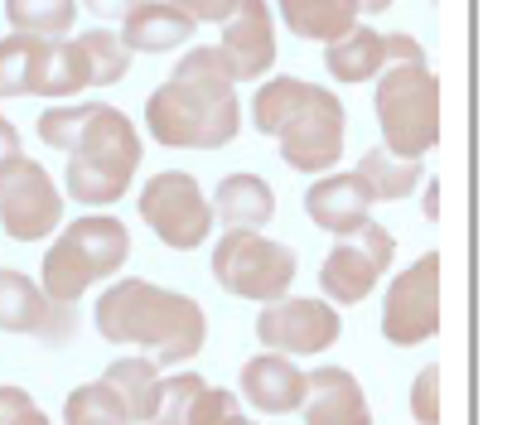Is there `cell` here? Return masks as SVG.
Returning <instances> with one entry per match:
<instances>
[{"mask_svg":"<svg viewBox=\"0 0 512 425\" xmlns=\"http://www.w3.org/2000/svg\"><path fill=\"white\" fill-rule=\"evenodd\" d=\"M232 411H242V406H237V397H232L228 387H208L203 382L199 397L189 401V421L184 425H223Z\"/></svg>","mask_w":512,"mask_h":425,"instance_id":"32","label":"cell"},{"mask_svg":"<svg viewBox=\"0 0 512 425\" xmlns=\"http://www.w3.org/2000/svg\"><path fill=\"white\" fill-rule=\"evenodd\" d=\"M78 39V49L87 58V73H92V87H112L126 78V68H131V49L116 39L112 29H83V34H73Z\"/></svg>","mask_w":512,"mask_h":425,"instance_id":"27","label":"cell"},{"mask_svg":"<svg viewBox=\"0 0 512 425\" xmlns=\"http://www.w3.org/2000/svg\"><path fill=\"white\" fill-rule=\"evenodd\" d=\"M78 305L49 300L44 285H34L25 271H0V334H34L44 343L73 339Z\"/></svg>","mask_w":512,"mask_h":425,"instance_id":"13","label":"cell"},{"mask_svg":"<svg viewBox=\"0 0 512 425\" xmlns=\"http://www.w3.org/2000/svg\"><path fill=\"white\" fill-rule=\"evenodd\" d=\"M39 406L29 397L25 387H0V425H25Z\"/></svg>","mask_w":512,"mask_h":425,"instance_id":"34","label":"cell"},{"mask_svg":"<svg viewBox=\"0 0 512 425\" xmlns=\"http://www.w3.org/2000/svg\"><path fill=\"white\" fill-rule=\"evenodd\" d=\"M25 425H54V421H49V416H44V411H34V416H29Z\"/></svg>","mask_w":512,"mask_h":425,"instance_id":"41","label":"cell"},{"mask_svg":"<svg viewBox=\"0 0 512 425\" xmlns=\"http://www.w3.org/2000/svg\"><path fill=\"white\" fill-rule=\"evenodd\" d=\"M194 20L184 15V10H174L170 0H141V5H131L126 15H121V44L131 49V54H170L179 44H189V34H194Z\"/></svg>","mask_w":512,"mask_h":425,"instance_id":"17","label":"cell"},{"mask_svg":"<svg viewBox=\"0 0 512 425\" xmlns=\"http://www.w3.org/2000/svg\"><path fill=\"white\" fill-rule=\"evenodd\" d=\"M92 319L107 343H136L160 368L189 363L208 339V319H203L199 300L165 290V285L136 281V276L112 281V290H102Z\"/></svg>","mask_w":512,"mask_h":425,"instance_id":"1","label":"cell"},{"mask_svg":"<svg viewBox=\"0 0 512 425\" xmlns=\"http://www.w3.org/2000/svg\"><path fill=\"white\" fill-rule=\"evenodd\" d=\"M136 170H141V136L131 116L97 102L68 150V170H63L68 199L83 208H112L131 189Z\"/></svg>","mask_w":512,"mask_h":425,"instance_id":"3","label":"cell"},{"mask_svg":"<svg viewBox=\"0 0 512 425\" xmlns=\"http://www.w3.org/2000/svg\"><path fill=\"white\" fill-rule=\"evenodd\" d=\"M92 87V73H87V58L78 49V39H44L39 54L29 63V87L25 97H83Z\"/></svg>","mask_w":512,"mask_h":425,"instance_id":"19","label":"cell"},{"mask_svg":"<svg viewBox=\"0 0 512 425\" xmlns=\"http://www.w3.org/2000/svg\"><path fill=\"white\" fill-rule=\"evenodd\" d=\"M382 145L401 160H421L440 141V78L430 63H387L377 73Z\"/></svg>","mask_w":512,"mask_h":425,"instance_id":"5","label":"cell"},{"mask_svg":"<svg viewBox=\"0 0 512 425\" xmlns=\"http://www.w3.org/2000/svg\"><path fill=\"white\" fill-rule=\"evenodd\" d=\"M382 334L397 348H416L440 334V256L435 252H426L392 281L382 300Z\"/></svg>","mask_w":512,"mask_h":425,"instance_id":"11","label":"cell"},{"mask_svg":"<svg viewBox=\"0 0 512 425\" xmlns=\"http://www.w3.org/2000/svg\"><path fill=\"white\" fill-rule=\"evenodd\" d=\"M223 63L232 83H261L266 68L276 63V20L266 0H237L223 20Z\"/></svg>","mask_w":512,"mask_h":425,"instance_id":"14","label":"cell"},{"mask_svg":"<svg viewBox=\"0 0 512 425\" xmlns=\"http://www.w3.org/2000/svg\"><path fill=\"white\" fill-rule=\"evenodd\" d=\"M305 425H372V406L358 387V377L343 368L305 372Z\"/></svg>","mask_w":512,"mask_h":425,"instance_id":"15","label":"cell"},{"mask_svg":"<svg viewBox=\"0 0 512 425\" xmlns=\"http://www.w3.org/2000/svg\"><path fill=\"white\" fill-rule=\"evenodd\" d=\"M358 179H363V189L372 194V203H397L406 199L416 184H421V160H401V155H392L387 145H372L368 155L358 160Z\"/></svg>","mask_w":512,"mask_h":425,"instance_id":"23","label":"cell"},{"mask_svg":"<svg viewBox=\"0 0 512 425\" xmlns=\"http://www.w3.org/2000/svg\"><path fill=\"white\" fill-rule=\"evenodd\" d=\"M213 218L223 227H247V232H261V227L276 218V194L261 174H223L218 189H213Z\"/></svg>","mask_w":512,"mask_h":425,"instance_id":"20","label":"cell"},{"mask_svg":"<svg viewBox=\"0 0 512 425\" xmlns=\"http://www.w3.org/2000/svg\"><path fill=\"white\" fill-rule=\"evenodd\" d=\"M276 10L300 39H319V44L339 39L363 20L358 0H276Z\"/></svg>","mask_w":512,"mask_h":425,"instance_id":"22","label":"cell"},{"mask_svg":"<svg viewBox=\"0 0 512 425\" xmlns=\"http://www.w3.org/2000/svg\"><path fill=\"white\" fill-rule=\"evenodd\" d=\"M213 281L242 300L271 305L295 281V252L285 242H271L266 232L228 227L223 242L213 247Z\"/></svg>","mask_w":512,"mask_h":425,"instance_id":"6","label":"cell"},{"mask_svg":"<svg viewBox=\"0 0 512 425\" xmlns=\"http://www.w3.org/2000/svg\"><path fill=\"white\" fill-rule=\"evenodd\" d=\"M102 382L121 397L131 425H145L150 401H155V382H160V363H155V358H116L112 368L102 372Z\"/></svg>","mask_w":512,"mask_h":425,"instance_id":"24","label":"cell"},{"mask_svg":"<svg viewBox=\"0 0 512 425\" xmlns=\"http://www.w3.org/2000/svg\"><path fill=\"white\" fill-rule=\"evenodd\" d=\"M426 218H440V184H426Z\"/></svg>","mask_w":512,"mask_h":425,"instance_id":"39","label":"cell"},{"mask_svg":"<svg viewBox=\"0 0 512 425\" xmlns=\"http://www.w3.org/2000/svg\"><path fill=\"white\" fill-rule=\"evenodd\" d=\"M237 83L228 78H170L150 92L145 126L170 150H223L242 131V102Z\"/></svg>","mask_w":512,"mask_h":425,"instance_id":"2","label":"cell"},{"mask_svg":"<svg viewBox=\"0 0 512 425\" xmlns=\"http://www.w3.org/2000/svg\"><path fill=\"white\" fill-rule=\"evenodd\" d=\"M20 155H25V145H20L15 121H10V116H0V165H10V160H20Z\"/></svg>","mask_w":512,"mask_h":425,"instance_id":"37","label":"cell"},{"mask_svg":"<svg viewBox=\"0 0 512 425\" xmlns=\"http://www.w3.org/2000/svg\"><path fill=\"white\" fill-rule=\"evenodd\" d=\"M242 397L271 411V416H285V411H300L305 401V372L295 368V358L285 353H256L252 363L242 368Z\"/></svg>","mask_w":512,"mask_h":425,"instance_id":"18","label":"cell"},{"mask_svg":"<svg viewBox=\"0 0 512 425\" xmlns=\"http://www.w3.org/2000/svg\"><path fill=\"white\" fill-rule=\"evenodd\" d=\"M39 44L44 39H34V34H10V39H0V102L5 97H25L29 87V63L39 54Z\"/></svg>","mask_w":512,"mask_h":425,"instance_id":"30","label":"cell"},{"mask_svg":"<svg viewBox=\"0 0 512 425\" xmlns=\"http://www.w3.org/2000/svg\"><path fill=\"white\" fill-rule=\"evenodd\" d=\"M387 5H392V0H358V10H363V15H382Z\"/></svg>","mask_w":512,"mask_h":425,"instance_id":"40","label":"cell"},{"mask_svg":"<svg viewBox=\"0 0 512 425\" xmlns=\"http://www.w3.org/2000/svg\"><path fill=\"white\" fill-rule=\"evenodd\" d=\"M256 339L271 353L285 358H310L339 343V310L329 300H305V295H281L256 314Z\"/></svg>","mask_w":512,"mask_h":425,"instance_id":"12","label":"cell"},{"mask_svg":"<svg viewBox=\"0 0 512 425\" xmlns=\"http://www.w3.org/2000/svg\"><path fill=\"white\" fill-rule=\"evenodd\" d=\"M281 155L290 170L300 174H329L339 165L343 141H348V116H343V97H334L329 87H305L300 107L285 116V126L276 131Z\"/></svg>","mask_w":512,"mask_h":425,"instance_id":"7","label":"cell"},{"mask_svg":"<svg viewBox=\"0 0 512 425\" xmlns=\"http://www.w3.org/2000/svg\"><path fill=\"white\" fill-rule=\"evenodd\" d=\"M141 218L165 247L189 252V247L208 242V232H213V203L194 174L165 170L150 174V184L141 189Z\"/></svg>","mask_w":512,"mask_h":425,"instance_id":"8","label":"cell"},{"mask_svg":"<svg viewBox=\"0 0 512 425\" xmlns=\"http://www.w3.org/2000/svg\"><path fill=\"white\" fill-rule=\"evenodd\" d=\"M5 20L10 29L34 34V39H63V34H73L78 5L73 0H5Z\"/></svg>","mask_w":512,"mask_h":425,"instance_id":"25","label":"cell"},{"mask_svg":"<svg viewBox=\"0 0 512 425\" xmlns=\"http://www.w3.org/2000/svg\"><path fill=\"white\" fill-rule=\"evenodd\" d=\"M247 425H252V421H247Z\"/></svg>","mask_w":512,"mask_h":425,"instance_id":"42","label":"cell"},{"mask_svg":"<svg viewBox=\"0 0 512 425\" xmlns=\"http://www.w3.org/2000/svg\"><path fill=\"white\" fill-rule=\"evenodd\" d=\"M63 425H131V416H126L121 397L97 377V382L68 392V401H63Z\"/></svg>","mask_w":512,"mask_h":425,"instance_id":"26","label":"cell"},{"mask_svg":"<svg viewBox=\"0 0 512 425\" xmlns=\"http://www.w3.org/2000/svg\"><path fill=\"white\" fill-rule=\"evenodd\" d=\"M170 5H174V10H184L194 25H203V20H218V25H223L237 0H170Z\"/></svg>","mask_w":512,"mask_h":425,"instance_id":"35","label":"cell"},{"mask_svg":"<svg viewBox=\"0 0 512 425\" xmlns=\"http://www.w3.org/2000/svg\"><path fill=\"white\" fill-rule=\"evenodd\" d=\"M305 213L314 227H324L334 237H353L372 218V194L363 189L358 174H324L305 194Z\"/></svg>","mask_w":512,"mask_h":425,"instance_id":"16","label":"cell"},{"mask_svg":"<svg viewBox=\"0 0 512 425\" xmlns=\"http://www.w3.org/2000/svg\"><path fill=\"white\" fill-rule=\"evenodd\" d=\"M199 387H203V377L194 368L174 372V377H160V382H155V401H150L145 425H184L189 421V401L199 397Z\"/></svg>","mask_w":512,"mask_h":425,"instance_id":"29","label":"cell"},{"mask_svg":"<svg viewBox=\"0 0 512 425\" xmlns=\"http://www.w3.org/2000/svg\"><path fill=\"white\" fill-rule=\"evenodd\" d=\"M382 44H387V63H426V49L411 39V34H382Z\"/></svg>","mask_w":512,"mask_h":425,"instance_id":"36","label":"cell"},{"mask_svg":"<svg viewBox=\"0 0 512 425\" xmlns=\"http://www.w3.org/2000/svg\"><path fill=\"white\" fill-rule=\"evenodd\" d=\"M392 256H397V237L368 218L353 237H339L334 252L324 256L319 290L329 295V305H363L372 290H377L382 271L392 266Z\"/></svg>","mask_w":512,"mask_h":425,"instance_id":"9","label":"cell"},{"mask_svg":"<svg viewBox=\"0 0 512 425\" xmlns=\"http://www.w3.org/2000/svg\"><path fill=\"white\" fill-rule=\"evenodd\" d=\"M92 107H97V102H63V107H49V112L39 116V141L54 145V150H63V155H68Z\"/></svg>","mask_w":512,"mask_h":425,"instance_id":"31","label":"cell"},{"mask_svg":"<svg viewBox=\"0 0 512 425\" xmlns=\"http://www.w3.org/2000/svg\"><path fill=\"white\" fill-rule=\"evenodd\" d=\"M83 5L97 15V20H121V15H126L131 5H141V0H83Z\"/></svg>","mask_w":512,"mask_h":425,"instance_id":"38","label":"cell"},{"mask_svg":"<svg viewBox=\"0 0 512 425\" xmlns=\"http://www.w3.org/2000/svg\"><path fill=\"white\" fill-rule=\"evenodd\" d=\"M63 223V194L39 160H10L0 165V227L15 242H39Z\"/></svg>","mask_w":512,"mask_h":425,"instance_id":"10","label":"cell"},{"mask_svg":"<svg viewBox=\"0 0 512 425\" xmlns=\"http://www.w3.org/2000/svg\"><path fill=\"white\" fill-rule=\"evenodd\" d=\"M131 256V232L121 218H107V213H87V218H73L54 237V247L44 252V271H39V285L49 300H63V305H78V295L92 290L97 281L116 276Z\"/></svg>","mask_w":512,"mask_h":425,"instance_id":"4","label":"cell"},{"mask_svg":"<svg viewBox=\"0 0 512 425\" xmlns=\"http://www.w3.org/2000/svg\"><path fill=\"white\" fill-rule=\"evenodd\" d=\"M324 68H329L339 83H368V78H377V73L387 68V44H382L377 29L353 25L348 34L324 44Z\"/></svg>","mask_w":512,"mask_h":425,"instance_id":"21","label":"cell"},{"mask_svg":"<svg viewBox=\"0 0 512 425\" xmlns=\"http://www.w3.org/2000/svg\"><path fill=\"white\" fill-rule=\"evenodd\" d=\"M305 87H310V83H300V78H271V83L256 87V97H252L256 131H261V136H276V131L285 126V116L300 107Z\"/></svg>","mask_w":512,"mask_h":425,"instance_id":"28","label":"cell"},{"mask_svg":"<svg viewBox=\"0 0 512 425\" xmlns=\"http://www.w3.org/2000/svg\"><path fill=\"white\" fill-rule=\"evenodd\" d=\"M411 416L421 425H440V368L435 363L421 368L416 387H411Z\"/></svg>","mask_w":512,"mask_h":425,"instance_id":"33","label":"cell"}]
</instances>
